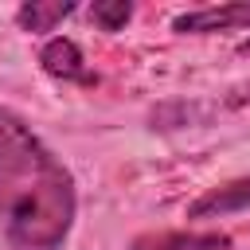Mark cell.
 <instances>
[{
  "label": "cell",
  "instance_id": "cell-1",
  "mask_svg": "<svg viewBox=\"0 0 250 250\" xmlns=\"http://www.w3.org/2000/svg\"><path fill=\"white\" fill-rule=\"evenodd\" d=\"M78 211L62 160L12 113L0 109V227L12 250H59Z\"/></svg>",
  "mask_w": 250,
  "mask_h": 250
},
{
  "label": "cell",
  "instance_id": "cell-2",
  "mask_svg": "<svg viewBox=\"0 0 250 250\" xmlns=\"http://www.w3.org/2000/svg\"><path fill=\"white\" fill-rule=\"evenodd\" d=\"M176 31L184 35H207V31H234V27H250V0L238 4H215V8H199V12H184L172 20Z\"/></svg>",
  "mask_w": 250,
  "mask_h": 250
},
{
  "label": "cell",
  "instance_id": "cell-3",
  "mask_svg": "<svg viewBox=\"0 0 250 250\" xmlns=\"http://www.w3.org/2000/svg\"><path fill=\"white\" fill-rule=\"evenodd\" d=\"M39 62H43V70H47L51 78L78 82V86H94V82H98V78L86 70V59H82L78 43H74V39H66V35L51 39V43L39 51Z\"/></svg>",
  "mask_w": 250,
  "mask_h": 250
},
{
  "label": "cell",
  "instance_id": "cell-4",
  "mask_svg": "<svg viewBox=\"0 0 250 250\" xmlns=\"http://www.w3.org/2000/svg\"><path fill=\"white\" fill-rule=\"evenodd\" d=\"M250 207V176L230 180L215 191H207L203 199H195L188 207V219H215V215H230V211H246Z\"/></svg>",
  "mask_w": 250,
  "mask_h": 250
},
{
  "label": "cell",
  "instance_id": "cell-5",
  "mask_svg": "<svg viewBox=\"0 0 250 250\" xmlns=\"http://www.w3.org/2000/svg\"><path fill=\"white\" fill-rule=\"evenodd\" d=\"M230 238L219 234V230H203V234H191V230H176V234H145L133 242V250H227Z\"/></svg>",
  "mask_w": 250,
  "mask_h": 250
},
{
  "label": "cell",
  "instance_id": "cell-6",
  "mask_svg": "<svg viewBox=\"0 0 250 250\" xmlns=\"http://www.w3.org/2000/svg\"><path fill=\"white\" fill-rule=\"evenodd\" d=\"M70 12H74V4H70V0H51V4L31 0V4H20L16 23H20L23 31H55V23H62Z\"/></svg>",
  "mask_w": 250,
  "mask_h": 250
},
{
  "label": "cell",
  "instance_id": "cell-7",
  "mask_svg": "<svg viewBox=\"0 0 250 250\" xmlns=\"http://www.w3.org/2000/svg\"><path fill=\"white\" fill-rule=\"evenodd\" d=\"M129 16H133V4H125V0H98V4L90 8V20H94L102 31H121V27L129 23Z\"/></svg>",
  "mask_w": 250,
  "mask_h": 250
}]
</instances>
